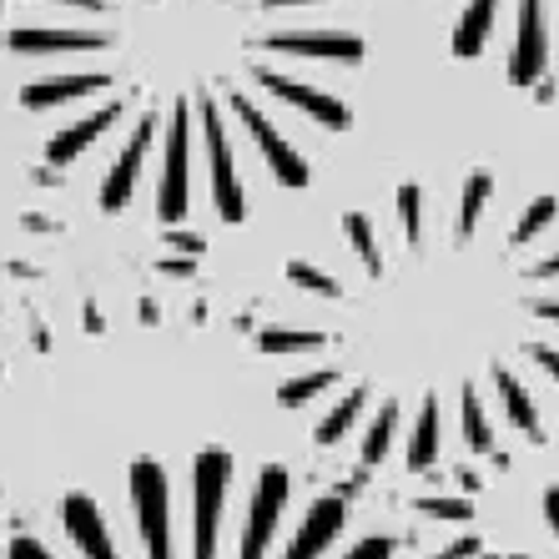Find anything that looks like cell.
<instances>
[{
    "mask_svg": "<svg viewBox=\"0 0 559 559\" xmlns=\"http://www.w3.org/2000/svg\"><path fill=\"white\" fill-rule=\"evenodd\" d=\"M555 212H559L555 197H534L530 207H524V217L514 222V233H509V242H514V248H520V242H534V237H539V233L549 227V222H555Z\"/></svg>",
    "mask_w": 559,
    "mask_h": 559,
    "instance_id": "21",
    "label": "cell"
},
{
    "mask_svg": "<svg viewBox=\"0 0 559 559\" xmlns=\"http://www.w3.org/2000/svg\"><path fill=\"white\" fill-rule=\"evenodd\" d=\"M364 399H368L364 383H358V389H348V393L338 399V408H333V414H328L323 424H318V433H312V439L323 443V449H333V443H338L343 433H348L353 424H358V414H364Z\"/></svg>",
    "mask_w": 559,
    "mask_h": 559,
    "instance_id": "18",
    "label": "cell"
},
{
    "mask_svg": "<svg viewBox=\"0 0 559 559\" xmlns=\"http://www.w3.org/2000/svg\"><path fill=\"white\" fill-rule=\"evenodd\" d=\"M343 233L353 237V248H358V258H364V267L373 277H383V252H378V237H373V222L358 217V212H348L343 217Z\"/></svg>",
    "mask_w": 559,
    "mask_h": 559,
    "instance_id": "20",
    "label": "cell"
},
{
    "mask_svg": "<svg viewBox=\"0 0 559 559\" xmlns=\"http://www.w3.org/2000/svg\"><path fill=\"white\" fill-rule=\"evenodd\" d=\"M192 111L177 106L167 127V162H162V192H156V217L162 222H182L187 217V152H192Z\"/></svg>",
    "mask_w": 559,
    "mask_h": 559,
    "instance_id": "5",
    "label": "cell"
},
{
    "mask_svg": "<svg viewBox=\"0 0 559 559\" xmlns=\"http://www.w3.org/2000/svg\"><path fill=\"white\" fill-rule=\"evenodd\" d=\"M464 439H468V449H479V454L495 449V433H489V418H484V404L474 389H464Z\"/></svg>",
    "mask_w": 559,
    "mask_h": 559,
    "instance_id": "25",
    "label": "cell"
},
{
    "mask_svg": "<svg viewBox=\"0 0 559 559\" xmlns=\"http://www.w3.org/2000/svg\"><path fill=\"white\" fill-rule=\"evenodd\" d=\"M499 0H468L464 15L454 26V56L474 61L484 51V40L495 31ZM549 66V15L545 0H520V26H514V46H509V81L514 86H530V81L545 76Z\"/></svg>",
    "mask_w": 559,
    "mask_h": 559,
    "instance_id": "1",
    "label": "cell"
},
{
    "mask_svg": "<svg viewBox=\"0 0 559 559\" xmlns=\"http://www.w3.org/2000/svg\"><path fill=\"white\" fill-rule=\"evenodd\" d=\"M202 131H207V162H212V202H217L222 222H242L248 217V202H242V182H237V162L233 146H227V131H222L217 106H202Z\"/></svg>",
    "mask_w": 559,
    "mask_h": 559,
    "instance_id": "4",
    "label": "cell"
},
{
    "mask_svg": "<svg viewBox=\"0 0 559 559\" xmlns=\"http://www.w3.org/2000/svg\"><path fill=\"white\" fill-rule=\"evenodd\" d=\"M293 5H318V0H262V11H293Z\"/></svg>",
    "mask_w": 559,
    "mask_h": 559,
    "instance_id": "36",
    "label": "cell"
},
{
    "mask_svg": "<svg viewBox=\"0 0 559 559\" xmlns=\"http://www.w3.org/2000/svg\"><path fill=\"white\" fill-rule=\"evenodd\" d=\"M233 111H237V121L248 127V136L258 142V152H262V162L277 171V182L283 187H308V162H302L293 146H287V136L273 127V121L262 117L258 106L248 102V96H233Z\"/></svg>",
    "mask_w": 559,
    "mask_h": 559,
    "instance_id": "7",
    "label": "cell"
},
{
    "mask_svg": "<svg viewBox=\"0 0 559 559\" xmlns=\"http://www.w3.org/2000/svg\"><path fill=\"white\" fill-rule=\"evenodd\" d=\"M11 559H51V555H46V545H36V539H26V534H21V539L11 545Z\"/></svg>",
    "mask_w": 559,
    "mask_h": 559,
    "instance_id": "32",
    "label": "cell"
},
{
    "mask_svg": "<svg viewBox=\"0 0 559 559\" xmlns=\"http://www.w3.org/2000/svg\"><path fill=\"white\" fill-rule=\"evenodd\" d=\"M66 5H81V11H102V0H66Z\"/></svg>",
    "mask_w": 559,
    "mask_h": 559,
    "instance_id": "39",
    "label": "cell"
},
{
    "mask_svg": "<svg viewBox=\"0 0 559 559\" xmlns=\"http://www.w3.org/2000/svg\"><path fill=\"white\" fill-rule=\"evenodd\" d=\"M534 273H539V277H559V252H555V258H545V262H539Z\"/></svg>",
    "mask_w": 559,
    "mask_h": 559,
    "instance_id": "38",
    "label": "cell"
},
{
    "mask_svg": "<svg viewBox=\"0 0 559 559\" xmlns=\"http://www.w3.org/2000/svg\"><path fill=\"white\" fill-rule=\"evenodd\" d=\"M162 273H167V277H187V273H197V258H182V262H162Z\"/></svg>",
    "mask_w": 559,
    "mask_h": 559,
    "instance_id": "34",
    "label": "cell"
},
{
    "mask_svg": "<svg viewBox=\"0 0 559 559\" xmlns=\"http://www.w3.org/2000/svg\"><path fill=\"white\" fill-rule=\"evenodd\" d=\"M167 242L177 252H187V258H202V252H207V242H202L197 233H167Z\"/></svg>",
    "mask_w": 559,
    "mask_h": 559,
    "instance_id": "29",
    "label": "cell"
},
{
    "mask_svg": "<svg viewBox=\"0 0 559 559\" xmlns=\"http://www.w3.org/2000/svg\"><path fill=\"white\" fill-rule=\"evenodd\" d=\"M418 514H429V520H454V524H468L474 520V504L468 499H433V495H424L418 499Z\"/></svg>",
    "mask_w": 559,
    "mask_h": 559,
    "instance_id": "26",
    "label": "cell"
},
{
    "mask_svg": "<svg viewBox=\"0 0 559 559\" xmlns=\"http://www.w3.org/2000/svg\"><path fill=\"white\" fill-rule=\"evenodd\" d=\"M338 530H343V499L338 495L318 499V504L308 509V520H302L298 539H293V549H287L283 559H318L328 545H333V534Z\"/></svg>",
    "mask_w": 559,
    "mask_h": 559,
    "instance_id": "13",
    "label": "cell"
},
{
    "mask_svg": "<svg viewBox=\"0 0 559 559\" xmlns=\"http://www.w3.org/2000/svg\"><path fill=\"white\" fill-rule=\"evenodd\" d=\"M117 117H121V102H111V106H102V111H92L86 121H76V127L56 131L51 146H46V156H51V167H66V162H76V156L86 152V146H92L106 127H117Z\"/></svg>",
    "mask_w": 559,
    "mask_h": 559,
    "instance_id": "15",
    "label": "cell"
},
{
    "mask_svg": "<svg viewBox=\"0 0 559 559\" xmlns=\"http://www.w3.org/2000/svg\"><path fill=\"white\" fill-rule=\"evenodd\" d=\"M111 81L102 71H81V76H51V81H31L26 92H21V106L26 111H46V106H61V102H81V96L92 92H106Z\"/></svg>",
    "mask_w": 559,
    "mask_h": 559,
    "instance_id": "14",
    "label": "cell"
},
{
    "mask_svg": "<svg viewBox=\"0 0 559 559\" xmlns=\"http://www.w3.org/2000/svg\"><path fill=\"white\" fill-rule=\"evenodd\" d=\"M61 524H66V534H71V545H76L86 559H117L111 534H106V520H102V509H96L92 495H66Z\"/></svg>",
    "mask_w": 559,
    "mask_h": 559,
    "instance_id": "11",
    "label": "cell"
},
{
    "mask_svg": "<svg viewBox=\"0 0 559 559\" xmlns=\"http://www.w3.org/2000/svg\"><path fill=\"white\" fill-rule=\"evenodd\" d=\"M227 484H233V454L212 443L192 464V559H217V524Z\"/></svg>",
    "mask_w": 559,
    "mask_h": 559,
    "instance_id": "2",
    "label": "cell"
},
{
    "mask_svg": "<svg viewBox=\"0 0 559 559\" xmlns=\"http://www.w3.org/2000/svg\"><path fill=\"white\" fill-rule=\"evenodd\" d=\"M534 312H539V318H549V323H559V302H549V298L534 302Z\"/></svg>",
    "mask_w": 559,
    "mask_h": 559,
    "instance_id": "37",
    "label": "cell"
},
{
    "mask_svg": "<svg viewBox=\"0 0 559 559\" xmlns=\"http://www.w3.org/2000/svg\"><path fill=\"white\" fill-rule=\"evenodd\" d=\"M283 504H287V468L267 464L258 474V489H252V514H248V534H242V555L237 559H262L267 545L277 534V520H283Z\"/></svg>",
    "mask_w": 559,
    "mask_h": 559,
    "instance_id": "8",
    "label": "cell"
},
{
    "mask_svg": "<svg viewBox=\"0 0 559 559\" xmlns=\"http://www.w3.org/2000/svg\"><path fill=\"white\" fill-rule=\"evenodd\" d=\"M393 424H399V404H383L373 418V429H368V439H364V468L383 464V454H389V443H393Z\"/></svg>",
    "mask_w": 559,
    "mask_h": 559,
    "instance_id": "23",
    "label": "cell"
},
{
    "mask_svg": "<svg viewBox=\"0 0 559 559\" xmlns=\"http://www.w3.org/2000/svg\"><path fill=\"white\" fill-rule=\"evenodd\" d=\"M152 131H156V117H142L136 121V131H131L127 152L111 162V171H106V182H102V207L106 212H121L131 202L136 177H142V162H146V152H152Z\"/></svg>",
    "mask_w": 559,
    "mask_h": 559,
    "instance_id": "10",
    "label": "cell"
},
{
    "mask_svg": "<svg viewBox=\"0 0 559 559\" xmlns=\"http://www.w3.org/2000/svg\"><path fill=\"white\" fill-rule=\"evenodd\" d=\"M489 192H495V177L489 171H474L464 182V207H459V237H474V227H479V212L484 202H489Z\"/></svg>",
    "mask_w": 559,
    "mask_h": 559,
    "instance_id": "19",
    "label": "cell"
},
{
    "mask_svg": "<svg viewBox=\"0 0 559 559\" xmlns=\"http://www.w3.org/2000/svg\"><path fill=\"white\" fill-rule=\"evenodd\" d=\"M252 81H258L262 92H273L277 102H287V106H298L302 117H312L318 127H328V131H343L353 121V111L338 102V96H328V92H318V86H308V81H293V76H283V71H273V66H252Z\"/></svg>",
    "mask_w": 559,
    "mask_h": 559,
    "instance_id": "6",
    "label": "cell"
},
{
    "mask_svg": "<svg viewBox=\"0 0 559 559\" xmlns=\"http://www.w3.org/2000/svg\"><path fill=\"white\" fill-rule=\"evenodd\" d=\"M131 504H136V530H142L146 559H171V509H167V474L152 459L131 464Z\"/></svg>",
    "mask_w": 559,
    "mask_h": 559,
    "instance_id": "3",
    "label": "cell"
},
{
    "mask_svg": "<svg viewBox=\"0 0 559 559\" xmlns=\"http://www.w3.org/2000/svg\"><path fill=\"white\" fill-rule=\"evenodd\" d=\"M468 555H479V534H464L459 545L439 549V555H433V559H468Z\"/></svg>",
    "mask_w": 559,
    "mask_h": 559,
    "instance_id": "31",
    "label": "cell"
},
{
    "mask_svg": "<svg viewBox=\"0 0 559 559\" xmlns=\"http://www.w3.org/2000/svg\"><path fill=\"white\" fill-rule=\"evenodd\" d=\"M287 277H293L298 287H308V293H318V298H343L338 277L318 273V267H308V262H293V267H287Z\"/></svg>",
    "mask_w": 559,
    "mask_h": 559,
    "instance_id": "27",
    "label": "cell"
},
{
    "mask_svg": "<svg viewBox=\"0 0 559 559\" xmlns=\"http://www.w3.org/2000/svg\"><path fill=\"white\" fill-rule=\"evenodd\" d=\"M328 333H293V328H267V333H258V348L262 353H312L323 348Z\"/></svg>",
    "mask_w": 559,
    "mask_h": 559,
    "instance_id": "22",
    "label": "cell"
},
{
    "mask_svg": "<svg viewBox=\"0 0 559 559\" xmlns=\"http://www.w3.org/2000/svg\"><path fill=\"white\" fill-rule=\"evenodd\" d=\"M333 383H338V368H318V373H302V378H293V383H283L277 399H283L287 408H302L308 399H318L323 389H333Z\"/></svg>",
    "mask_w": 559,
    "mask_h": 559,
    "instance_id": "24",
    "label": "cell"
},
{
    "mask_svg": "<svg viewBox=\"0 0 559 559\" xmlns=\"http://www.w3.org/2000/svg\"><path fill=\"white\" fill-rule=\"evenodd\" d=\"M439 459V399H424V414H418V429L408 439V468H424Z\"/></svg>",
    "mask_w": 559,
    "mask_h": 559,
    "instance_id": "17",
    "label": "cell"
},
{
    "mask_svg": "<svg viewBox=\"0 0 559 559\" xmlns=\"http://www.w3.org/2000/svg\"><path fill=\"white\" fill-rule=\"evenodd\" d=\"M399 217H404V237L418 242L424 237V212H418V187H404L399 192Z\"/></svg>",
    "mask_w": 559,
    "mask_h": 559,
    "instance_id": "28",
    "label": "cell"
},
{
    "mask_svg": "<svg viewBox=\"0 0 559 559\" xmlns=\"http://www.w3.org/2000/svg\"><path fill=\"white\" fill-rule=\"evenodd\" d=\"M495 383H499V399H504V408H509V424L524 433V439H545V429H539V414H534V399L520 389V378L509 373V368H495Z\"/></svg>",
    "mask_w": 559,
    "mask_h": 559,
    "instance_id": "16",
    "label": "cell"
},
{
    "mask_svg": "<svg viewBox=\"0 0 559 559\" xmlns=\"http://www.w3.org/2000/svg\"><path fill=\"white\" fill-rule=\"evenodd\" d=\"M530 353H534V364H539V368H549V373L559 378V353H555V348H545V343H534Z\"/></svg>",
    "mask_w": 559,
    "mask_h": 559,
    "instance_id": "33",
    "label": "cell"
},
{
    "mask_svg": "<svg viewBox=\"0 0 559 559\" xmlns=\"http://www.w3.org/2000/svg\"><path fill=\"white\" fill-rule=\"evenodd\" d=\"M262 51H287V56H308V61L358 66L368 46H364V36H348V31H277V36H262Z\"/></svg>",
    "mask_w": 559,
    "mask_h": 559,
    "instance_id": "9",
    "label": "cell"
},
{
    "mask_svg": "<svg viewBox=\"0 0 559 559\" xmlns=\"http://www.w3.org/2000/svg\"><path fill=\"white\" fill-rule=\"evenodd\" d=\"M15 56H51V51H102V31H51V26H21L5 36Z\"/></svg>",
    "mask_w": 559,
    "mask_h": 559,
    "instance_id": "12",
    "label": "cell"
},
{
    "mask_svg": "<svg viewBox=\"0 0 559 559\" xmlns=\"http://www.w3.org/2000/svg\"><path fill=\"white\" fill-rule=\"evenodd\" d=\"M348 559H393V545H389V539H364V545L353 549Z\"/></svg>",
    "mask_w": 559,
    "mask_h": 559,
    "instance_id": "30",
    "label": "cell"
},
{
    "mask_svg": "<svg viewBox=\"0 0 559 559\" xmlns=\"http://www.w3.org/2000/svg\"><path fill=\"white\" fill-rule=\"evenodd\" d=\"M545 514H549V524H555V534H559V484L545 495Z\"/></svg>",
    "mask_w": 559,
    "mask_h": 559,
    "instance_id": "35",
    "label": "cell"
},
{
    "mask_svg": "<svg viewBox=\"0 0 559 559\" xmlns=\"http://www.w3.org/2000/svg\"><path fill=\"white\" fill-rule=\"evenodd\" d=\"M484 559H495V555H484Z\"/></svg>",
    "mask_w": 559,
    "mask_h": 559,
    "instance_id": "40",
    "label": "cell"
}]
</instances>
